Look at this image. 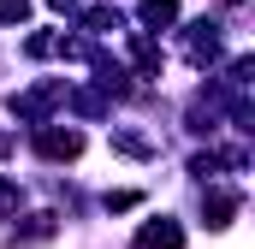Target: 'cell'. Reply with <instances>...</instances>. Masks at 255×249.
I'll list each match as a JSON object with an SVG mask.
<instances>
[{
  "label": "cell",
  "instance_id": "6da1fadb",
  "mask_svg": "<svg viewBox=\"0 0 255 249\" xmlns=\"http://www.w3.org/2000/svg\"><path fill=\"white\" fill-rule=\"evenodd\" d=\"M54 107H65V77H48V83L12 95V119H24V124H48Z\"/></svg>",
  "mask_w": 255,
  "mask_h": 249
},
{
  "label": "cell",
  "instance_id": "7a4b0ae2",
  "mask_svg": "<svg viewBox=\"0 0 255 249\" xmlns=\"http://www.w3.org/2000/svg\"><path fill=\"white\" fill-rule=\"evenodd\" d=\"M30 148H36V154H42L48 166H65V160H77V154H83V130H77V124H60V119H48V124H36Z\"/></svg>",
  "mask_w": 255,
  "mask_h": 249
},
{
  "label": "cell",
  "instance_id": "3957f363",
  "mask_svg": "<svg viewBox=\"0 0 255 249\" xmlns=\"http://www.w3.org/2000/svg\"><path fill=\"white\" fill-rule=\"evenodd\" d=\"M220 30H226V24H214V18H196L190 30H184V60H190L196 71L220 65Z\"/></svg>",
  "mask_w": 255,
  "mask_h": 249
},
{
  "label": "cell",
  "instance_id": "277c9868",
  "mask_svg": "<svg viewBox=\"0 0 255 249\" xmlns=\"http://www.w3.org/2000/svg\"><path fill=\"white\" fill-rule=\"evenodd\" d=\"M238 208H244V196H238V190H226L220 178L202 190V226H208V232H226V226L238 220Z\"/></svg>",
  "mask_w": 255,
  "mask_h": 249
},
{
  "label": "cell",
  "instance_id": "5b68a950",
  "mask_svg": "<svg viewBox=\"0 0 255 249\" xmlns=\"http://www.w3.org/2000/svg\"><path fill=\"white\" fill-rule=\"evenodd\" d=\"M125 48H130V65H136V77H142V83H154V77L166 71V54H160V42H154L148 30H130Z\"/></svg>",
  "mask_w": 255,
  "mask_h": 249
},
{
  "label": "cell",
  "instance_id": "8992f818",
  "mask_svg": "<svg viewBox=\"0 0 255 249\" xmlns=\"http://www.w3.org/2000/svg\"><path fill=\"white\" fill-rule=\"evenodd\" d=\"M113 154H125V160H160V136L136 130V124H113Z\"/></svg>",
  "mask_w": 255,
  "mask_h": 249
},
{
  "label": "cell",
  "instance_id": "52a82bcc",
  "mask_svg": "<svg viewBox=\"0 0 255 249\" xmlns=\"http://www.w3.org/2000/svg\"><path fill=\"white\" fill-rule=\"evenodd\" d=\"M136 249H184V226L178 220H166V214H154V220H142L136 226Z\"/></svg>",
  "mask_w": 255,
  "mask_h": 249
},
{
  "label": "cell",
  "instance_id": "ba28073f",
  "mask_svg": "<svg viewBox=\"0 0 255 249\" xmlns=\"http://www.w3.org/2000/svg\"><path fill=\"white\" fill-rule=\"evenodd\" d=\"M136 18H142V30H166V24H178V0H136Z\"/></svg>",
  "mask_w": 255,
  "mask_h": 249
},
{
  "label": "cell",
  "instance_id": "9c48e42d",
  "mask_svg": "<svg viewBox=\"0 0 255 249\" xmlns=\"http://www.w3.org/2000/svg\"><path fill=\"white\" fill-rule=\"evenodd\" d=\"M83 30H89V36H107V30H125V24H119L113 6H83Z\"/></svg>",
  "mask_w": 255,
  "mask_h": 249
},
{
  "label": "cell",
  "instance_id": "30bf717a",
  "mask_svg": "<svg viewBox=\"0 0 255 249\" xmlns=\"http://www.w3.org/2000/svg\"><path fill=\"white\" fill-rule=\"evenodd\" d=\"M101 208H107V214H130V208H142V190H107Z\"/></svg>",
  "mask_w": 255,
  "mask_h": 249
},
{
  "label": "cell",
  "instance_id": "8fae6325",
  "mask_svg": "<svg viewBox=\"0 0 255 249\" xmlns=\"http://www.w3.org/2000/svg\"><path fill=\"white\" fill-rule=\"evenodd\" d=\"M18 208H24V190L12 184V178H0V220H12Z\"/></svg>",
  "mask_w": 255,
  "mask_h": 249
},
{
  "label": "cell",
  "instance_id": "7c38bea8",
  "mask_svg": "<svg viewBox=\"0 0 255 249\" xmlns=\"http://www.w3.org/2000/svg\"><path fill=\"white\" fill-rule=\"evenodd\" d=\"M30 18V0H0V24H24Z\"/></svg>",
  "mask_w": 255,
  "mask_h": 249
},
{
  "label": "cell",
  "instance_id": "4fadbf2b",
  "mask_svg": "<svg viewBox=\"0 0 255 249\" xmlns=\"http://www.w3.org/2000/svg\"><path fill=\"white\" fill-rule=\"evenodd\" d=\"M12 148H18V136H12V130H6V124H0V160H6V154H12Z\"/></svg>",
  "mask_w": 255,
  "mask_h": 249
},
{
  "label": "cell",
  "instance_id": "5bb4252c",
  "mask_svg": "<svg viewBox=\"0 0 255 249\" xmlns=\"http://www.w3.org/2000/svg\"><path fill=\"white\" fill-rule=\"evenodd\" d=\"M48 6H54V12H77L83 0H48Z\"/></svg>",
  "mask_w": 255,
  "mask_h": 249
},
{
  "label": "cell",
  "instance_id": "9a60e30c",
  "mask_svg": "<svg viewBox=\"0 0 255 249\" xmlns=\"http://www.w3.org/2000/svg\"><path fill=\"white\" fill-rule=\"evenodd\" d=\"M220 6H244V0H220Z\"/></svg>",
  "mask_w": 255,
  "mask_h": 249
}]
</instances>
